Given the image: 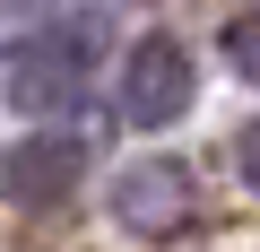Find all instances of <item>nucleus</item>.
<instances>
[{
    "instance_id": "3",
    "label": "nucleus",
    "mask_w": 260,
    "mask_h": 252,
    "mask_svg": "<svg viewBox=\"0 0 260 252\" xmlns=\"http://www.w3.org/2000/svg\"><path fill=\"white\" fill-rule=\"evenodd\" d=\"M113 217L139 235V243H165L200 217V191H191V165L174 157H139V165H121L113 174Z\"/></svg>"
},
{
    "instance_id": "4",
    "label": "nucleus",
    "mask_w": 260,
    "mask_h": 252,
    "mask_svg": "<svg viewBox=\"0 0 260 252\" xmlns=\"http://www.w3.org/2000/svg\"><path fill=\"white\" fill-rule=\"evenodd\" d=\"M78 174H87V148H78L70 122H44V131H26V139L0 148V191H9L18 209H52Z\"/></svg>"
},
{
    "instance_id": "6",
    "label": "nucleus",
    "mask_w": 260,
    "mask_h": 252,
    "mask_svg": "<svg viewBox=\"0 0 260 252\" xmlns=\"http://www.w3.org/2000/svg\"><path fill=\"white\" fill-rule=\"evenodd\" d=\"M234 174H243V191H260V122L234 131Z\"/></svg>"
},
{
    "instance_id": "2",
    "label": "nucleus",
    "mask_w": 260,
    "mask_h": 252,
    "mask_svg": "<svg viewBox=\"0 0 260 252\" xmlns=\"http://www.w3.org/2000/svg\"><path fill=\"white\" fill-rule=\"evenodd\" d=\"M191 96H200V70H191V52L174 35H139V44H130V61H121V113L139 122V131L182 122Z\"/></svg>"
},
{
    "instance_id": "5",
    "label": "nucleus",
    "mask_w": 260,
    "mask_h": 252,
    "mask_svg": "<svg viewBox=\"0 0 260 252\" xmlns=\"http://www.w3.org/2000/svg\"><path fill=\"white\" fill-rule=\"evenodd\" d=\"M225 61H234L243 78H260V18H234V26H225Z\"/></svg>"
},
{
    "instance_id": "1",
    "label": "nucleus",
    "mask_w": 260,
    "mask_h": 252,
    "mask_svg": "<svg viewBox=\"0 0 260 252\" xmlns=\"http://www.w3.org/2000/svg\"><path fill=\"white\" fill-rule=\"evenodd\" d=\"M87 78H95V35H26L0 70V104L26 122H61V113H78Z\"/></svg>"
}]
</instances>
